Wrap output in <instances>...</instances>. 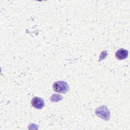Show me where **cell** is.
Wrapping results in <instances>:
<instances>
[{
	"mask_svg": "<svg viewBox=\"0 0 130 130\" xmlns=\"http://www.w3.org/2000/svg\"><path fill=\"white\" fill-rule=\"evenodd\" d=\"M52 87L55 91L61 93H67L69 89L68 84L63 81L55 82L53 84Z\"/></svg>",
	"mask_w": 130,
	"mask_h": 130,
	"instance_id": "6da1fadb",
	"label": "cell"
},
{
	"mask_svg": "<svg viewBox=\"0 0 130 130\" xmlns=\"http://www.w3.org/2000/svg\"><path fill=\"white\" fill-rule=\"evenodd\" d=\"M107 107L105 106H101L100 107L96 109L95 113L96 115L102 118H103L106 120L109 119L110 113L107 109H106Z\"/></svg>",
	"mask_w": 130,
	"mask_h": 130,
	"instance_id": "7a4b0ae2",
	"label": "cell"
},
{
	"mask_svg": "<svg viewBox=\"0 0 130 130\" xmlns=\"http://www.w3.org/2000/svg\"><path fill=\"white\" fill-rule=\"evenodd\" d=\"M31 104L34 107L38 109L43 108L45 105L44 100L39 97H34L31 100Z\"/></svg>",
	"mask_w": 130,
	"mask_h": 130,
	"instance_id": "3957f363",
	"label": "cell"
},
{
	"mask_svg": "<svg viewBox=\"0 0 130 130\" xmlns=\"http://www.w3.org/2000/svg\"><path fill=\"white\" fill-rule=\"evenodd\" d=\"M128 56V51L123 49L120 48L118 49L115 52V57L117 59L119 60H122L127 58Z\"/></svg>",
	"mask_w": 130,
	"mask_h": 130,
	"instance_id": "277c9868",
	"label": "cell"
}]
</instances>
